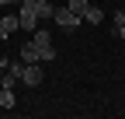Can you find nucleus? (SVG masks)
<instances>
[{"instance_id":"1","label":"nucleus","mask_w":125,"mask_h":119,"mask_svg":"<svg viewBox=\"0 0 125 119\" xmlns=\"http://www.w3.org/2000/svg\"><path fill=\"white\" fill-rule=\"evenodd\" d=\"M52 21H56V25L62 28V32H76L83 18H80V14H73L70 7H56V11H52Z\"/></svg>"},{"instance_id":"2","label":"nucleus","mask_w":125,"mask_h":119,"mask_svg":"<svg viewBox=\"0 0 125 119\" xmlns=\"http://www.w3.org/2000/svg\"><path fill=\"white\" fill-rule=\"evenodd\" d=\"M31 42H35V46L42 49V63L56 56V53H52V35L45 32V28H35V32H31Z\"/></svg>"},{"instance_id":"3","label":"nucleus","mask_w":125,"mask_h":119,"mask_svg":"<svg viewBox=\"0 0 125 119\" xmlns=\"http://www.w3.org/2000/svg\"><path fill=\"white\" fill-rule=\"evenodd\" d=\"M18 21L24 32H35V21H38V14H35V4H21V14H18Z\"/></svg>"},{"instance_id":"4","label":"nucleus","mask_w":125,"mask_h":119,"mask_svg":"<svg viewBox=\"0 0 125 119\" xmlns=\"http://www.w3.org/2000/svg\"><path fill=\"white\" fill-rule=\"evenodd\" d=\"M21 81L28 84V88H38L45 77H42V70H38V63H24V74H21Z\"/></svg>"},{"instance_id":"5","label":"nucleus","mask_w":125,"mask_h":119,"mask_svg":"<svg viewBox=\"0 0 125 119\" xmlns=\"http://www.w3.org/2000/svg\"><path fill=\"white\" fill-rule=\"evenodd\" d=\"M21 60L24 63H42V49L35 46V42H24L21 46Z\"/></svg>"},{"instance_id":"6","label":"nucleus","mask_w":125,"mask_h":119,"mask_svg":"<svg viewBox=\"0 0 125 119\" xmlns=\"http://www.w3.org/2000/svg\"><path fill=\"white\" fill-rule=\"evenodd\" d=\"M18 28H21V21L10 18V14H4V18H0V39H7L10 32H18Z\"/></svg>"},{"instance_id":"7","label":"nucleus","mask_w":125,"mask_h":119,"mask_svg":"<svg viewBox=\"0 0 125 119\" xmlns=\"http://www.w3.org/2000/svg\"><path fill=\"white\" fill-rule=\"evenodd\" d=\"M83 21H87V25H101V21H104V11H101V7H94V4H87Z\"/></svg>"},{"instance_id":"8","label":"nucleus","mask_w":125,"mask_h":119,"mask_svg":"<svg viewBox=\"0 0 125 119\" xmlns=\"http://www.w3.org/2000/svg\"><path fill=\"white\" fill-rule=\"evenodd\" d=\"M52 0H35V14H38V18H52Z\"/></svg>"},{"instance_id":"9","label":"nucleus","mask_w":125,"mask_h":119,"mask_svg":"<svg viewBox=\"0 0 125 119\" xmlns=\"http://www.w3.org/2000/svg\"><path fill=\"white\" fill-rule=\"evenodd\" d=\"M10 105H14V91L4 88V91H0V109H10Z\"/></svg>"},{"instance_id":"10","label":"nucleus","mask_w":125,"mask_h":119,"mask_svg":"<svg viewBox=\"0 0 125 119\" xmlns=\"http://www.w3.org/2000/svg\"><path fill=\"white\" fill-rule=\"evenodd\" d=\"M73 14H80V18H83V11H87V0H70V4H66Z\"/></svg>"},{"instance_id":"11","label":"nucleus","mask_w":125,"mask_h":119,"mask_svg":"<svg viewBox=\"0 0 125 119\" xmlns=\"http://www.w3.org/2000/svg\"><path fill=\"white\" fill-rule=\"evenodd\" d=\"M122 25H125V11H118V14H115V35H118V28H122Z\"/></svg>"},{"instance_id":"12","label":"nucleus","mask_w":125,"mask_h":119,"mask_svg":"<svg viewBox=\"0 0 125 119\" xmlns=\"http://www.w3.org/2000/svg\"><path fill=\"white\" fill-rule=\"evenodd\" d=\"M118 35H122V39H125V25H122V28H118Z\"/></svg>"},{"instance_id":"13","label":"nucleus","mask_w":125,"mask_h":119,"mask_svg":"<svg viewBox=\"0 0 125 119\" xmlns=\"http://www.w3.org/2000/svg\"><path fill=\"white\" fill-rule=\"evenodd\" d=\"M4 4H18V0H4Z\"/></svg>"},{"instance_id":"14","label":"nucleus","mask_w":125,"mask_h":119,"mask_svg":"<svg viewBox=\"0 0 125 119\" xmlns=\"http://www.w3.org/2000/svg\"><path fill=\"white\" fill-rule=\"evenodd\" d=\"M0 7H4V0H0Z\"/></svg>"}]
</instances>
